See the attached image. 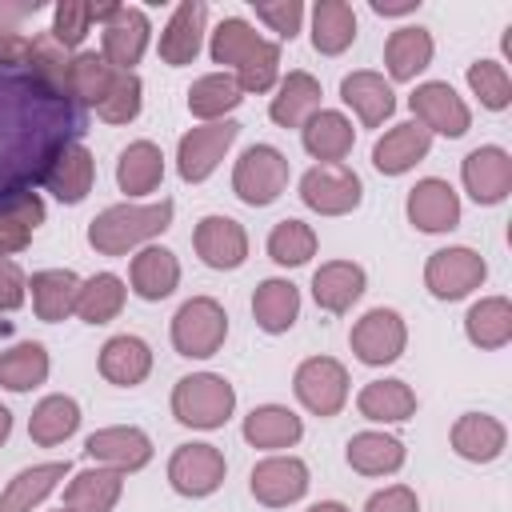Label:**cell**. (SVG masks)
Listing matches in <instances>:
<instances>
[{
  "label": "cell",
  "instance_id": "1",
  "mask_svg": "<svg viewBox=\"0 0 512 512\" xmlns=\"http://www.w3.org/2000/svg\"><path fill=\"white\" fill-rule=\"evenodd\" d=\"M72 128L76 108L68 96L44 88L32 72L0 76V192L40 184Z\"/></svg>",
  "mask_w": 512,
  "mask_h": 512
},
{
  "label": "cell",
  "instance_id": "2",
  "mask_svg": "<svg viewBox=\"0 0 512 512\" xmlns=\"http://www.w3.org/2000/svg\"><path fill=\"white\" fill-rule=\"evenodd\" d=\"M216 64L236 68V84L240 92H268L280 76V44L264 40L248 20L228 16L216 24L212 44H208Z\"/></svg>",
  "mask_w": 512,
  "mask_h": 512
},
{
  "label": "cell",
  "instance_id": "3",
  "mask_svg": "<svg viewBox=\"0 0 512 512\" xmlns=\"http://www.w3.org/2000/svg\"><path fill=\"white\" fill-rule=\"evenodd\" d=\"M172 224V200L160 204H112L88 224V244L100 256H128L132 248L156 240Z\"/></svg>",
  "mask_w": 512,
  "mask_h": 512
},
{
  "label": "cell",
  "instance_id": "4",
  "mask_svg": "<svg viewBox=\"0 0 512 512\" xmlns=\"http://www.w3.org/2000/svg\"><path fill=\"white\" fill-rule=\"evenodd\" d=\"M236 408V388L216 372H192L172 388V416L188 428H220Z\"/></svg>",
  "mask_w": 512,
  "mask_h": 512
},
{
  "label": "cell",
  "instance_id": "5",
  "mask_svg": "<svg viewBox=\"0 0 512 512\" xmlns=\"http://www.w3.org/2000/svg\"><path fill=\"white\" fill-rule=\"evenodd\" d=\"M228 336V312L212 296H192L172 316V348L188 360H208Z\"/></svg>",
  "mask_w": 512,
  "mask_h": 512
},
{
  "label": "cell",
  "instance_id": "6",
  "mask_svg": "<svg viewBox=\"0 0 512 512\" xmlns=\"http://www.w3.org/2000/svg\"><path fill=\"white\" fill-rule=\"evenodd\" d=\"M288 188V156L272 144H252L240 152L236 168H232V192L248 204V208H264L272 204L280 192Z\"/></svg>",
  "mask_w": 512,
  "mask_h": 512
},
{
  "label": "cell",
  "instance_id": "7",
  "mask_svg": "<svg viewBox=\"0 0 512 512\" xmlns=\"http://www.w3.org/2000/svg\"><path fill=\"white\" fill-rule=\"evenodd\" d=\"M300 200L320 216H348L364 200V184L348 164H316L300 176Z\"/></svg>",
  "mask_w": 512,
  "mask_h": 512
},
{
  "label": "cell",
  "instance_id": "8",
  "mask_svg": "<svg viewBox=\"0 0 512 512\" xmlns=\"http://www.w3.org/2000/svg\"><path fill=\"white\" fill-rule=\"evenodd\" d=\"M240 136V124L236 120H216V124H200V128H188L176 144V168L188 184H200L216 172V164L224 160V152L236 144Z\"/></svg>",
  "mask_w": 512,
  "mask_h": 512
},
{
  "label": "cell",
  "instance_id": "9",
  "mask_svg": "<svg viewBox=\"0 0 512 512\" xmlns=\"http://www.w3.org/2000/svg\"><path fill=\"white\" fill-rule=\"evenodd\" d=\"M296 400L312 416H336L348 404V372L332 356H308L292 376Z\"/></svg>",
  "mask_w": 512,
  "mask_h": 512
},
{
  "label": "cell",
  "instance_id": "10",
  "mask_svg": "<svg viewBox=\"0 0 512 512\" xmlns=\"http://www.w3.org/2000/svg\"><path fill=\"white\" fill-rule=\"evenodd\" d=\"M484 276H488V264L472 248H440L424 264V284L436 300H460V296L476 292L484 284Z\"/></svg>",
  "mask_w": 512,
  "mask_h": 512
},
{
  "label": "cell",
  "instance_id": "11",
  "mask_svg": "<svg viewBox=\"0 0 512 512\" xmlns=\"http://www.w3.org/2000/svg\"><path fill=\"white\" fill-rule=\"evenodd\" d=\"M352 352H356V360L360 364H372V368H380V364H392V360H400V352H404V344H408V328H404V316L400 312H392V308H372V312H364L356 324H352Z\"/></svg>",
  "mask_w": 512,
  "mask_h": 512
},
{
  "label": "cell",
  "instance_id": "12",
  "mask_svg": "<svg viewBox=\"0 0 512 512\" xmlns=\"http://www.w3.org/2000/svg\"><path fill=\"white\" fill-rule=\"evenodd\" d=\"M224 452L216 444H180L168 460V484L180 492V496H212L220 484H224Z\"/></svg>",
  "mask_w": 512,
  "mask_h": 512
},
{
  "label": "cell",
  "instance_id": "13",
  "mask_svg": "<svg viewBox=\"0 0 512 512\" xmlns=\"http://www.w3.org/2000/svg\"><path fill=\"white\" fill-rule=\"evenodd\" d=\"M408 104H412V112H416V124L432 136V132H440V136H464L468 128H472V112H468V104L456 96V88L452 84H444V80H428V84H420L412 96H408Z\"/></svg>",
  "mask_w": 512,
  "mask_h": 512
},
{
  "label": "cell",
  "instance_id": "14",
  "mask_svg": "<svg viewBox=\"0 0 512 512\" xmlns=\"http://www.w3.org/2000/svg\"><path fill=\"white\" fill-rule=\"evenodd\" d=\"M148 36H152V24L140 8H128V4H116L108 12V20L100 24V56L120 68V72H132V64H140L144 48H148Z\"/></svg>",
  "mask_w": 512,
  "mask_h": 512
},
{
  "label": "cell",
  "instance_id": "15",
  "mask_svg": "<svg viewBox=\"0 0 512 512\" xmlns=\"http://www.w3.org/2000/svg\"><path fill=\"white\" fill-rule=\"evenodd\" d=\"M248 488L264 508H288L308 492V464L300 456H268L252 468Z\"/></svg>",
  "mask_w": 512,
  "mask_h": 512
},
{
  "label": "cell",
  "instance_id": "16",
  "mask_svg": "<svg viewBox=\"0 0 512 512\" xmlns=\"http://www.w3.org/2000/svg\"><path fill=\"white\" fill-rule=\"evenodd\" d=\"M464 188L476 204H500L508 192H512V156L496 144H484V148H472L464 156Z\"/></svg>",
  "mask_w": 512,
  "mask_h": 512
},
{
  "label": "cell",
  "instance_id": "17",
  "mask_svg": "<svg viewBox=\"0 0 512 512\" xmlns=\"http://www.w3.org/2000/svg\"><path fill=\"white\" fill-rule=\"evenodd\" d=\"M192 244H196V256L208 268H220V272L240 268L244 256H248V232L232 216H204L192 232Z\"/></svg>",
  "mask_w": 512,
  "mask_h": 512
},
{
  "label": "cell",
  "instance_id": "18",
  "mask_svg": "<svg viewBox=\"0 0 512 512\" xmlns=\"http://www.w3.org/2000/svg\"><path fill=\"white\" fill-rule=\"evenodd\" d=\"M84 456L104 464V468H116V472H136L152 460V440L140 432V428H128V424H116V428H100L84 440Z\"/></svg>",
  "mask_w": 512,
  "mask_h": 512
},
{
  "label": "cell",
  "instance_id": "19",
  "mask_svg": "<svg viewBox=\"0 0 512 512\" xmlns=\"http://www.w3.org/2000/svg\"><path fill=\"white\" fill-rule=\"evenodd\" d=\"M92 180H96V160H92V152L84 148V144H76V140H68L56 156H52V164L44 168V188L60 200V204H80L88 192H92Z\"/></svg>",
  "mask_w": 512,
  "mask_h": 512
},
{
  "label": "cell",
  "instance_id": "20",
  "mask_svg": "<svg viewBox=\"0 0 512 512\" xmlns=\"http://www.w3.org/2000/svg\"><path fill=\"white\" fill-rule=\"evenodd\" d=\"M408 220L420 232H452L460 224V196L448 180L428 176L408 192Z\"/></svg>",
  "mask_w": 512,
  "mask_h": 512
},
{
  "label": "cell",
  "instance_id": "21",
  "mask_svg": "<svg viewBox=\"0 0 512 512\" xmlns=\"http://www.w3.org/2000/svg\"><path fill=\"white\" fill-rule=\"evenodd\" d=\"M204 24H208V8L200 0H184L172 8L164 32H160V60L172 68H184L196 60L200 44H204Z\"/></svg>",
  "mask_w": 512,
  "mask_h": 512
},
{
  "label": "cell",
  "instance_id": "22",
  "mask_svg": "<svg viewBox=\"0 0 512 512\" xmlns=\"http://www.w3.org/2000/svg\"><path fill=\"white\" fill-rule=\"evenodd\" d=\"M40 224H44V200L32 188L0 192V256L24 252Z\"/></svg>",
  "mask_w": 512,
  "mask_h": 512
},
{
  "label": "cell",
  "instance_id": "23",
  "mask_svg": "<svg viewBox=\"0 0 512 512\" xmlns=\"http://www.w3.org/2000/svg\"><path fill=\"white\" fill-rule=\"evenodd\" d=\"M320 80L312 76V72H304V68H296V72H288L284 80H280V88H276V96H272V104H268V116L280 124V128H304L316 112H320Z\"/></svg>",
  "mask_w": 512,
  "mask_h": 512
},
{
  "label": "cell",
  "instance_id": "24",
  "mask_svg": "<svg viewBox=\"0 0 512 512\" xmlns=\"http://www.w3.org/2000/svg\"><path fill=\"white\" fill-rule=\"evenodd\" d=\"M340 100L360 116V124H368V128H380L388 116H392V108H396V92H392V84L380 76V72H348L344 80H340Z\"/></svg>",
  "mask_w": 512,
  "mask_h": 512
},
{
  "label": "cell",
  "instance_id": "25",
  "mask_svg": "<svg viewBox=\"0 0 512 512\" xmlns=\"http://www.w3.org/2000/svg\"><path fill=\"white\" fill-rule=\"evenodd\" d=\"M428 148H432V136H428L416 120H408V124L388 128V132L376 140L372 164H376V172H384V176H400V172L416 168V164L428 156Z\"/></svg>",
  "mask_w": 512,
  "mask_h": 512
},
{
  "label": "cell",
  "instance_id": "26",
  "mask_svg": "<svg viewBox=\"0 0 512 512\" xmlns=\"http://www.w3.org/2000/svg\"><path fill=\"white\" fill-rule=\"evenodd\" d=\"M504 444H508V432L488 412H464L452 424V448H456V456H464L472 464H492L504 452Z\"/></svg>",
  "mask_w": 512,
  "mask_h": 512
},
{
  "label": "cell",
  "instance_id": "27",
  "mask_svg": "<svg viewBox=\"0 0 512 512\" xmlns=\"http://www.w3.org/2000/svg\"><path fill=\"white\" fill-rule=\"evenodd\" d=\"M120 492H124V472L104 468V464L84 468L64 488V512H112Z\"/></svg>",
  "mask_w": 512,
  "mask_h": 512
},
{
  "label": "cell",
  "instance_id": "28",
  "mask_svg": "<svg viewBox=\"0 0 512 512\" xmlns=\"http://www.w3.org/2000/svg\"><path fill=\"white\" fill-rule=\"evenodd\" d=\"M128 280H132V292H136L140 300H164V296H172L176 284H180V260H176V252L148 244V248H140V252L132 256Z\"/></svg>",
  "mask_w": 512,
  "mask_h": 512
},
{
  "label": "cell",
  "instance_id": "29",
  "mask_svg": "<svg viewBox=\"0 0 512 512\" xmlns=\"http://www.w3.org/2000/svg\"><path fill=\"white\" fill-rule=\"evenodd\" d=\"M152 372V348L140 340V336H112L104 348H100V376L108 384H120V388H136L144 384Z\"/></svg>",
  "mask_w": 512,
  "mask_h": 512
},
{
  "label": "cell",
  "instance_id": "30",
  "mask_svg": "<svg viewBox=\"0 0 512 512\" xmlns=\"http://www.w3.org/2000/svg\"><path fill=\"white\" fill-rule=\"evenodd\" d=\"M364 296V268L352 260H328L312 276V300L324 312H348Z\"/></svg>",
  "mask_w": 512,
  "mask_h": 512
},
{
  "label": "cell",
  "instance_id": "31",
  "mask_svg": "<svg viewBox=\"0 0 512 512\" xmlns=\"http://www.w3.org/2000/svg\"><path fill=\"white\" fill-rule=\"evenodd\" d=\"M32 308L44 324L68 320L76 312V296H80V276L72 268H44L32 276Z\"/></svg>",
  "mask_w": 512,
  "mask_h": 512
},
{
  "label": "cell",
  "instance_id": "32",
  "mask_svg": "<svg viewBox=\"0 0 512 512\" xmlns=\"http://www.w3.org/2000/svg\"><path fill=\"white\" fill-rule=\"evenodd\" d=\"M300 132H304L308 156H316L320 164H340L352 152V140H356L352 120L344 112H328V108H320Z\"/></svg>",
  "mask_w": 512,
  "mask_h": 512
},
{
  "label": "cell",
  "instance_id": "33",
  "mask_svg": "<svg viewBox=\"0 0 512 512\" xmlns=\"http://www.w3.org/2000/svg\"><path fill=\"white\" fill-rule=\"evenodd\" d=\"M164 180V152L152 140H132L116 160V184L128 196H148Z\"/></svg>",
  "mask_w": 512,
  "mask_h": 512
},
{
  "label": "cell",
  "instance_id": "34",
  "mask_svg": "<svg viewBox=\"0 0 512 512\" xmlns=\"http://www.w3.org/2000/svg\"><path fill=\"white\" fill-rule=\"evenodd\" d=\"M384 64H388L392 80H400V84L416 80L432 64V36H428V28H420V24L396 28L388 36V44H384Z\"/></svg>",
  "mask_w": 512,
  "mask_h": 512
},
{
  "label": "cell",
  "instance_id": "35",
  "mask_svg": "<svg viewBox=\"0 0 512 512\" xmlns=\"http://www.w3.org/2000/svg\"><path fill=\"white\" fill-rule=\"evenodd\" d=\"M304 436V424L284 404H260L244 416V440L252 448H292Z\"/></svg>",
  "mask_w": 512,
  "mask_h": 512
},
{
  "label": "cell",
  "instance_id": "36",
  "mask_svg": "<svg viewBox=\"0 0 512 512\" xmlns=\"http://www.w3.org/2000/svg\"><path fill=\"white\" fill-rule=\"evenodd\" d=\"M64 476H68L64 460H48V464H32V468L16 472L8 480V488L0 492V512H32Z\"/></svg>",
  "mask_w": 512,
  "mask_h": 512
},
{
  "label": "cell",
  "instance_id": "37",
  "mask_svg": "<svg viewBox=\"0 0 512 512\" xmlns=\"http://www.w3.org/2000/svg\"><path fill=\"white\" fill-rule=\"evenodd\" d=\"M252 316L272 336L288 332L296 324V316H300V292H296V284L292 280H264V284H256V292H252Z\"/></svg>",
  "mask_w": 512,
  "mask_h": 512
},
{
  "label": "cell",
  "instance_id": "38",
  "mask_svg": "<svg viewBox=\"0 0 512 512\" xmlns=\"http://www.w3.org/2000/svg\"><path fill=\"white\" fill-rule=\"evenodd\" d=\"M356 408L364 420H376V424H400L416 412V392L404 384V380H372L360 388L356 396Z\"/></svg>",
  "mask_w": 512,
  "mask_h": 512
},
{
  "label": "cell",
  "instance_id": "39",
  "mask_svg": "<svg viewBox=\"0 0 512 512\" xmlns=\"http://www.w3.org/2000/svg\"><path fill=\"white\" fill-rule=\"evenodd\" d=\"M344 456L360 476H392L404 464V444L388 432H356Z\"/></svg>",
  "mask_w": 512,
  "mask_h": 512
},
{
  "label": "cell",
  "instance_id": "40",
  "mask_svg": "<svg viewBox=\"0 0 512 512\" xmlns=\"http://www.w3.org/2000/svg\"><path fill=\"white\" fill-rule=\"evenodd\" d=\"M356 40V12L344 0H320L312 8V48L320 56H340Z\"/></svg>",
  "mask_w": 512,
  "mask_h": 512
},
{
  "label": "cell",
  "instance_id": "41",
  "mask_svg": "<svg viewBox=\"0 0 512 512\" xmlns=\"http://www.w3.org/2000/svg\"><path fill=\"white\" fill-rule=\"evenodd\" d=\"M240 100H244V92H240V84H236L232 72H208V76H200L188 88V112L196 120H204V124L224 120Z\"/></svg>",
  "mask_w": 512,
  "mask_h": 512
},
{
  "label": "cell",
  "instance_id": "42",
  "mask_svg": "<svg viewBox=\"0 0 512 512\" xmlns=\"http://www.w3.org/2000/svg\"><path fill=\"white\" fill-rule=\"evenodd\" d=\"M464 332L476 348H504L512 340V304L504 296H484L468 308L464 316Z\"/></svg>",
  "mask_w": 512,
  "mask_h": 512
},
{
  "label": "cell",
  "instance_id": "43",
  "mask_svg": "<svg viewBox=\"0 0 512 512\" xmlns=\"http://www.w3.org/2000/svg\"><path fill=\"white\" fill-rule=\"evenodd\" d=\"M80 428V404L72 396H44L32 416H28V436L40 444V448H52V444H64L72 432Z\"/></svg>",
  "mask_w": 512,
  "mask_h": 512
},
{
  "label": "cell",
  "instance_id": "44",
  "mask_svg": "<svg viewBox=\"0 0 512 512\" xmlns=\"http://www.w3.org/2000/svg\"><path fill=\"white\" fill-rule=\"evenodd\" d=\"M124 280L116 272H96L88 280H80V296H76V316L84 324H108L112 316H120L124 308Z\"/></svg>",
  "mask_w": 512,
  "mask_h": 512
},
{
  "label": "cell",
  "instance_id": "45",
  "mask_svg": "<svg viewBox=\"0 0 512 512\" xmlns=\"http://www.w3.org/2000/svg\"><path fill=\"white\" fill-rule=\"evenodd\" d=\"M112 64L100 52H76L68 64V100L84 108H100L108 84H112Z\"/></svg>",
  "mask_w": 512,
  "mask_h": 512
},
{
  "label": "cell",
  "instance_id": "46",
  "mask_svg": "<svg viewBox=\"0 0 512 512\" xmlns=\"http://www.w3.org/2000/svg\"><path fill=\"white\" fill-rule=\"evenodd\" d=\"M44 380H48V352H44V344L24 340V344L0 352V388L28 392V388H36Z\"/></svg>",
  "mask_w": 512,
  "mask_h": 512
},
{
  "label": "cell",
  "instance_id": "47",
  "mask_svg": "<svg viewBox=\"0 0 512 512\" xmlns=\"http://www.w3.org/2000/svg\"><path fill=\"white\" fill-rule=\"evenodd\" d=\"M116 4H84V0H60L56 4V12H52V28H48V36L68 52V48H76L84 36H88V28L92 24H104L108 20V12H112Z\"/></svg>",
  "mask_w": 512,
  "mask_h": 512
},
{
  "label": "cell",
  "instance_id": "48",
  "mask_svg": "<svg viewBox=\"0 0 512 512\" xmlns=\"http://www.w3.org/2000/svg\"><path fill=\"white\" fill-rule=\"evenodd\" d=\"M268 256H272L280 268L308 264V260L316 256V232H312V224H304V220H280V224L268 232Z\"/></svg>",
  "mask_w": 512,
  "mask_h": 512
},
{
  "label": "cell",
  "instance_id": "49",
  "mask_svg": "<svg viewBox=\"0 0 512 512\" xmlns=\"http://www.w3.org/2000/svg\"><path fill=\"white\" fill-rule=\"evenodd\" d=\"M68 64H72V56L44 32V36H32V52H28V72L44 84V88H52V92H60V96H68Z\"/></svg>",
  "mask_w": 512,
  "mask_h": 512
},
{
  "label": "cell",
  "instance_id": "50",
  "mask_svg": "<svg viewBox=\"0 0 512 512\" xmlns=\"http://www.w3.org/2000/svg\"><path fill=\"white\" fill-rule=\"evenodd\" d=\"M468 88L492 112H504L512 104V76H508V68L500 60H476V64H468Z\"/></svg>",
  "mask_w": 512,
  "mask_h": 512
},
{
  "label": "cell",
  "instance_id": "51",
  "mask_svg": "<svg viewBox=\"0 0 512 512\" xmlns=\"http://www.w3.org/2000/svg\"><path fill=\"white\" fill-rule=\"evenodd\" d=\"M140 76L136 72H112V84H108V92H104V100H100V120H108V124H128V120H136L140 116Z\"/></svg>",
  "mask_w": 512,
  "mask_h": 512
},
{
  "label": "cell",
  "instance_id": "52",
  "mask_svg": "<svg viewBox=\"0 0 512 512\" xmlns=\"http://www.w3.org/2000/svg\"><path fill=\"white\" fill-rule=\"evenodd\" d=\"M256 16L280 36V40H292L300 32V20H304V4L300 0H276V4H256Z\"/></svg>",
  "mask_w": 512,
  "mask_h": 512
},
{
  "label": "cell",
  "instance_id": "53",
  "mask_svg": "<svg viewBox=\"0 0 512 512\" xmlns=\"http://www.w3.org/2000/svg\"><path fill=\"white\" fill-rule=\"evenodd\" d=\"M28 296V276L20 272L16 260L0 256V312H16Z\"/></svg>",
  "mask_w": 512,
  "mask_h": 512
},
{
  "label": "cell",
  "instance_id": "54",
  "mask_svg": "<svg viewBox=\"0 0 512 512\" xmlns=\"http://www.w3.org/2000/svg\"><path fill=\"white\" fill-rule=\"evenodd\" d=\"M364 512H420V500H416L412 488H404V484H388V488H380V492L368 496Z\"/></svg>",
  "mask_w": 512,
  "mask_h": 512
},
{
  "label": "cell",
  "instance_id": "55",
  "mask_svg": "<svg viewBox=\"0 0 512 512\" xmlns=\"http://www.w3.org/2000/svg\"><path fill=\"white\" fill-rule=\"evenodd\" d=\"M420 0H408V4H384V0H372V12L380 16H404V12H416Z\"/></svg>",
  "mask_w": 512,
  "mask_h": 512
},
{
  "label": "cell",
  "instance_id": "56",
  "mask_svg": "<svg viewBox=\"0 0 512 512\" xmlns=\"http://www.w3.org/2000/svg\"><path fill=\"white\" fill-rule=\"evenodd\" d=\"M8 432H12V412H8L4 404H0V444L8 440Z\"/></svg>",
  "mask_w": 512,
  "mask_h": 512
},
{
  "label": "cell",
  "instance_id": "57",
  "mask_svg": "<svg viewBox=\"0 0 512 512\" xmlns=\"http://www.w3.org/2000/svg\"><path fill=\"white\" fill-rule=\"evenodd\" d=\"M308 512H348V508H344L340 500H320V504H312Z\"/></svg>",
  "mask_w": 512,
  "mask_h": 512
},
{
  "label": "cell",
  "instance_id": "58",
  "mask_svg": "<svg viewBox=\"0 0 512 512\" xmlns=\"http://www.w3.org/2000/svg\"><path fill=\"white\" fill-rule=\"evenodd\" d=\"M60 512H64V508H60Z\"/></svg>",
  "mask_w": 512,
  "mask_h": 512
}]
</instances>
